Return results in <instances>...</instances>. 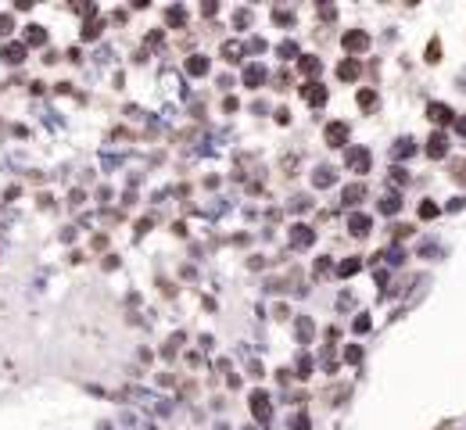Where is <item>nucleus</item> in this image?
<instances>
[{
	"label": "nucleus",
	"mask_w": 466,
	"mask_h": 430,
	"mask_svg": "<svg viewBox=\"0 0 466 430\" xmlns=\"http://www.w3.org/2000/svg\"><path fill=\"white\" fill-rule=\"evenodd\" d=\"M301 97L312 104V108H323V104H327V86L312 79V83H305V86H301Z\"/></svg>",
	"instance_id": "6e6552de"
},
{
	"label": "nucleus",
	"mask_w": 466,
	"mask_h": 430,
	"mask_svg": "<svg viewBox=\"0 0 466 430\" xmlns=\"http://www.w3.org/2000/svg\"><path fill=\"white\" fill-rule=\"evenodd\" d=\"M15 29V22H11V15H0V36H8Z\"/></svg>",
	"instance_id": "79ce46f5"
},
{
	"label": "nucleus",
	"mask_w": 466,
	"mask_h": 430,
	"mask_svg": "<svg viewBox=\"0 0 466 430\" xmlns=\"http://www.w3.org/2000/svg\"><path fill=\"white\" fill-rule=\"evenodd\" d=\"M362 198H366V186H362V183H352V186H344V190H341V201H344V208H355Z\"/></svg>",
	"instance_id": "2eb2a0df"
},
{
	"label": "nucleus",
	"mask_w": 466,
	"mask_h": 430,
	"mask_svg": "<svg viewBox=\"0 0 466 430\" xmlns=\"http://www.w3.org/2000/svg\"><path fill=\"white\" fill-rule=\"evenodd\" d=\"M323 140H327L330 147H344V151H348L352 129H348V122H327V129H323Z\"/></svg>",
	"instance_id": "39448f33"
},
{
	"label": "nucleus",
	"mask_w": 466,
	"mask_h": 430,
	"mask_svg": "<svg viewBox=\"0 0 466 430\" xmlns=\"http://www.w3.org/2000/svg\"><path fill=\"white\" fill-rule=\"evenodd\" d=\"M448 154V136L445 133H431V140H427V158H445Z\"/></svg>",
	"instance_id": "9b49d317"
},
{
	"label": "nucleus",
	"mask_w": 466,
	"mask_h": 430,
	"mask_svg": "<svg viewBox=\"0 0 466 430\" xmlns=\"http://www.w3.org/2000/svg\"><path fill=\"white\" fill-rule=\"evenodd\" d=\"M420 255H438V244H434V241H423V244H420Z\"/></svg>",
	"instance_id": "37998d69"
},
{
	"label": "nucleus",
	"mask_w": 466,
	"mask_h": 430,
	"mask_svg": "<svg viewBox=\"0 0 466 430\" xmlns=\"http://www.w3.org/2000/svg\"><path fill=\"white\" fill-rule=\"evenodd\" d=\"M416 215H420V219H438V215H441V208H438L434 201H420Z\"/></svg>",
	"instance_id": "a878e982"
},
{
	"label": "nucleus",
	"mask_w": 466,
	"mask_h": 430,
	"mask_svg": "<svg viewBox=\"0 0 466 430\" xmlns=\"http://www.w3.org/2000/svg\"><path fill=\"white\" fill-rule=\"evenodd\" d=\"M355 101H359L362 111H373V108H377V90H373V86H362V90L355 93Z\"/></svg>",
	"instance_id": "412c9836"
},
{
	"label": "nucleus",
	"mask_w": 466,
	"mask_h": 430,
	"mask_svg": "<svg viewBox=\"0 0 466 430\" xmlns=\"http://www.w3.org/2000/svg\"><path fill=\"white\" fill-rule=\"evenodd\" d=\"M427 61H431V65H438V61H441V43H438V40L427 43Z\"/></svg>",
	"instance_id": "72a5a7b5"
},
{
	"label": "nucleus",
	"mask_w": 466,
	"mask_h": 430,
	"mask_svg": "<svg viewBox=\"0 0 466 430\" xmlns=\"http://www.w3.org/2000/svg\"><path fill=\"white\" fill-rule=\"evenodd\" d=\"M409 255H405V248L402 244H395V248H387V265H402Z\"/></svg>",
	"instance_id": "cd10ccee"
},
{
	"label": "nucleus",
	"mask_w": 466,
	"mask_h": 430,
	"mask_svg": "<svg viewBox=\"0 0 466 430\" xmlns=\"http://www.w3.org/2000/svg\"><path fill=\"white\" fill-rule=\"evenodd\" d=\"M276 122H280V126H287V122H291V111H287V108H280V111H276Z\"/></svg>",
	"instance_id": "09e8293b"
},
{
	"label": "nucleus",
	"mask_w": 466,
	"mask_h": 430,
	"mask_svg": "<svg viewBox=\"0 0 466 430\" xmlns=\"http://www.w3.org/2000/svg\"><path fill=\"white\" fill-rule=\"evenodd\" d=\"M287 244L294 248V251H308L316 244V229L308 226V222H294L291 229H287Z\"/></svg>",
	"instance_id": "f03ea898"
},
{
	"label": "nucleus",
	"mask_w": 466,
	"mask_h": 430,
	"mask_svg": "<svg viewBox=\"0 0 466 430\" xmlns=\"http://www.w3.org/2000/svg\"><path fill=\"white\" fill-rule=\"evenodd\" d=\"M248 405H251V416H255L262 426L273 419V402H269L265 391H251V395H248Z\"/></svg>",
	"instance_id": "7ed1b4c3"
},
{
	"label": "nucleus",
	"mask_w": 466,
	"mask_h": 430,
	"mask_svg": "<svg viewBox=\"0 0 466 430\" xmlns=\"http://www.w3.org/2000/svg\"><path fill=\"white\" fill-rule=\"evenodd\" d=\"M344 165H348V172L366 176V172H369V165H373L369 147H362V144H348V151H344Z\"/></svg>",
	"instance_id": "f257e3e1"
},
{
	"label": "nucleus",
	"mask_w": 466,
	"mask_h": 430,
	"mask_svg": "<svg viewBox=\"0 0 466 430\" xmlns=\"http://www.w3.org/2000/svg\"><path fill=\"white\" fill-rule=\"evenodd\" d=\"M391 183H395V186H405V183H409V172H405L402 165H395V169H391Z\"/></svg>",
	"instance_id": "c9c22d12"
},
{
	"label": "nucleus",
	"mask_w": 466,
	"mask_h": 430,
	"mask_svg": "<svg viewBox=\"0 0 466 430\" xmlns=\"http://www.w3.org/2000/svg\"><path fill=\"white\" fill-rule=\"evenodd\" d=\"M459 208H466V198H452L448 201V212H459Z\"/></svg>",
	"instance_id": "de8ad7c7"
},
{
	"label": "nucleus",
	"mask_w": 466,
	"mask_h": 430,
	"mask_svg": "<svg viewBox=\"0 0 466 430\" xmlns=\"http://www.w3.org/2000/svg\"><path fill=\"white\" fill-rule=\"evenodd\" d=\"M369 326H373V319H369V316H359V319L352 323V330H355V333H366Z\"/></svg>",
	"instance_id": "58836bf2"
},
{
	"label": "nucleus",
	"mask_w": 466,
	"mask_h": 430,
	"mask_svg": "<svg viewBox=\"0 0 466 430\" xmlns=\"http://www.w3.org/2000/svg\"><path fill=\"white\" fill-rule=\"evenodd\" d=\"M241 54H244V47H241V43H233V40H226V43H222V58H226L229 65H237V61H241Z\"/></svg>",
	"instance_id": "5701e85b"
},
{
	"label": "nucleus",
	"mask_w": 466,
	"mask_h": 430,
	"mask_svg": "<svg viewBox=\"0 0 466 430\" xmlns=\"http://www.w3.org/2000/svg\"><path fill=\"white\" fill-rule=\"evenodd\" d=\"M291 208L294 212H308V208H312V201H308L305 194H298V198H291Z\"/></svg>",
	"instance_id": "e433bc0d"
},
{
	"label": "nucleus",
	"mask_w": 466,
	"mask_h": 430,
	"mask_svg": "<svg viewBox=\"0 0 466 430\" xmlns=\"http://www.w3.org/2000/svg\"><path fill=\"white\" fill-rule=\"evenodd\" d=\"M369 229H373V215H366V212H348V233H352V237H366Z\"/></svg>",
	"instance_id": "0eeeda50"
},
{
	"label": "nucleus",
	"mask_w": 466,
	"mask_h": 430,
	"mask_svg": "<svg viewBox=\"0 0 466 430\" xmlns=\"http://www.w3.org/2000/svg\"><path fill=\"white\" fill-rule=\"evenodd\" d=\"M273 22H276V25H294V11L276 8V11H273Z\"/></svg>",
	"instance_id": "2f4dec72"
},
{
	"label": "nucleus",
	"mask_w": 466,
	"mask_h": 430,
	"mask_svg": "<svg viewBox=\"0 0 466 430\" xmlns=\"http://www.w3.org/2000/svg\"><path fill=\"white\" fill-rule=\"evenodd\" d=\"M215 11H219V4H201V15H205V18H212Z\"/></svg>",
	"instance_id": "8fccbe9b"
},
{
	"label": "nucleus",
	"mask_w": 466,
	"mask_h": 430,
	"mask_svg": "<svg viewBox=\"0 0 466 430\" xmlns=\"http://www.w3.org/2000/svg\"><path fill=\"white\" fill-rule=\"evenodd\" d=\"M352 305H355L352 294H341V298H337V308H341V312H344V308H352Z\"/></svg>",
	"instance_id": "49530a36"
},
{
	"label": "nucleus",
	"mask_w": 466,
	"mask_h": 430,
	"mask_svg": "<svg viewBox=\"0 0 466 430\" xmlns=\"http://www.w3.org/2000/svg\"><path fill=\"white\" fill-rule=\"evenodd\" d=\"M459 90H466V75H459Z\"/></svg>",
	"instance_id": "5fc2aeb1"
},
{
	"label": "nucleus",
	"mask_w": 466,
	"mask_h": 430,
	"mask_svg": "<svg viewBox=\"0 0 466 430\" xmlns=\"http://www.w3.org/2000/svg\"><path fill=\"white\" fill-rule=\"evenodd\" d=\"M369 32L366 29H348L344 36H341V47L348 51V54H362V51H369Z\"/></svg>",
	"instance_id": "20e7f679"
},
{
	"label": "nucleus",
	"mask_w": 466,
	"mask_h": 430,
	"mask_svg": "<svg viewBox=\"0 0 466 430\" xmlns=\"http://www.w3.org/2000/svg\"><path fill=\"white\" fill-rule=\"evenodd\" d=\"M455 133H459V136H466V115H462V119H455Z\"/></svg>",
	"instance_id": "864d4df0"
},
{
	"label": "nucleus",
	"mask_w": 466,
	"mask_h": 430,
	"mask_svg": "<svg viewBox=\"0 0 466 430\" xmlns=\"http://www.w3.org/2000/svg\"><path fill=\"white\" fill-rule=\"evenodd\" d=\"M244 51H248V54H265V40H262V36H251Z\"/></svg>",
	"instance_id": "f704fd0d"
},
{
	"label": "nucleus",
	"mask_w": 466,
	"mask_h": 430,
	"mask_svg": "<svg viewBox=\"0 0 466 430\" xmlns=\"http://www.w3.org/2000/svg\"><path fill=\"white\" fill-rule=\"evenodd\" d=\"M337 183V172L330 169V165H319L316 172H312V186H319V190H327V186H334Z\"/></svg>",
	"instance_id": "dca6fc26"
},
{
	"label": "nucleus",
	"mask_w": 466,
	"mask_h": 430,
	"mask_svg": "<svg viewBox=\"0 0 466 430\" xmlns=\"http://www.w3.org/2000/svg\"><path fill=\"white\" fill-rule=\"evenodd\" d=\"M312 272H316V276H330V272H334V262H330L327 255H319L316 265H312Z\"/></svg>",
	"instance_id": "c85d7f7f"
},
{
	"label": "nucleus",
	"mask_w": 466,
	"mask_h": 430,
	"mask_svg": "<svg viewBox=\"0 0 466 430\" xmlns=\"http://www.w3.org/2000/svg\"><path fill=\"white\" fill-rule=\"evenodd\" d=\"M276 54H280L284 61H291V58H301V51H298V43H294V40H284V43L276 47Z\"/></svg>",
	"instance_id": "b1692460"
},
{
	"label": "nucleus",
	"mask_w": 466,
	"mask_h": 430,
	"mask_svg": "<svg viewBox=\"0 0 466 430\" xmlns=\"http://www.w3.org/2000/svg\"><path fill=\"white\" fill-rule=\"evenodd\" d=\"M165 22H169V25H187V11L176 4V8H169V11H165Z\"/></svg>",
	"instance_id": "bb28decb"
},
{
	"label": "nucleus",
	"mask_w": 466,
	"mask_h": 430,
	"mask_svg": "<svg viewBox=\"0 0 466 430\" xmlns=\"http://www.w3.org/2000/svg\"><path fill=\"white\" fill-rule=\"evenodd\" d=\"M377 212H380V215H398V212H402V194H398V190L384 194L380 205H377Z\"/></svg>",
	"instance_id": "f8f14e48"
},
{
	"label": "nucleus",
	"mask_w": 466,
	"mask_h": 430,
	"mask_svg": "<svg viewBox=\"0 0 466 430\" xmlns=\"http://www.w3.org/2000/svg\"><path fill=\"white\" fill-rule=\"evenodd\" d=\"M373 280H377V283L384 287V283H387V269H377V272H373Z\"/></svg>",
	"instance_id": "603ef678"
},
{
	"label": "nucleus",
	"mask_w": 466,
	"mask_h": 430,
	"mask_svg": "<svg viewBox=\"0 0 466 430\" xmlns=\"http://www.w3.org/2000/svg\"><path fill=\"white\" fill-rule=\"evenodd\" d=\"M362 269V258L359 255H352V258H344L341 265H337V272H341V276H355V272Z\"/></svg>",
	"instance_id": "4be33fe9"
},
{
	"label": "nucleus",
	"mask_w": 466,
	"mask_h": 430,
	"mask_svg": "<svg viewBox=\"0 0 466 430\" xmlns=\"http://www.w3.org/2000/svg\"><path fill=\"white\" fill-rule=\"evenodd\" d=\"M179 344H183V333H172V337H169V344L162 348V355H165V359H172V355H176V348H179Z\"/></svg>",
	"instance_id": "473e14b6"
},
{
	"label": "nucleus",
	"mask_w": 466,
	"mask_h": 430,
	"mask_svg": "<svg viewBox=\"0 0 466 430\" xmlns=\"http://www.w3.org/2000/svg\"><path fill=\"white\" fill-rule=\"evenodd\" d=\"M391 154H395V162H402V158H412V154H416V140H412V136H402V140H395Z\"/></svg>",
	"instance_id": "a211bd4d"
},
{
	"label": "nucleus",
	"mask_w": 466,
	"mask_h": 430,
	"mask_svg": "<svg viewBox=\"0 0 466 430\" xmlns=\"http://www.w3.org/2000/svg\"><path fill=\"white\" fill-rule=\"evenodd\" d=\"M427 119L438 122V126H448V122H452V108L441 104V101H431V104H427Z\"/></svg>",
	"instance_id": "9d476101"
},
{
	"label": "nucleus",
	"mask_w": 466,
	"mask_h": 430,
	"mask_svg": "<svg viewBox=\"0 0 466 430\" xmlns=\"http://www.w3.org/2000/svg\"><path fill=\"white\" fill-rule=\"evenodd\" d=\"M25 43H4V47H0V58H4L8 65H22L25 61Z\"/></svg>",
	"instance_id": "4468645a"
},
{
	"label": "nucleus",
	"mask_w": 466,
	"mask_h": 430,
	"mask_svg": "<svg viewBox=\"0 0 466 430\" xmlns=\"http://www.w3.org/2000/svg\"><path fill=\"white\" fill-rule=\"evenodd\" d=\"M298 72H305V75H319V72H323V58H316V54H301V58H298Z\"/></svg>",
	"instance_id": "f3484780"
},
{
	"label": "nucleus",
	"mask_w": 466,
	"mask_h": 430,
	"mask_svg": "<svg viewBox=\"0 0 466 430\" xmlns=\"http://www.w3.org/2000/svg\"><path fill=\"white\" fill-rule=\"evenodd\" d=\"M359 72H362V68H359V61H355V58H344V61L337 65V75H341L344 83H348V79H359Z\"/></svg>",
	"instance_id": "aec40b11"
},
{
	"label": "nucleus",
	"mask_w": 466,
	"mask_h": 430,
	"mask_svg": "<svg viewBox=\"0 0 466 430\" xmlns=\"http://www.w3.org/2000/svg\"><path fill=\"white\" fill-rule=\"evenodd\" d=\"M248 22H251V11H244V8H241V11H233V25H241V29H244Z\"/></svg>",
	"instance_id": "ea45409f"
},
{
	"label": "nucleus",
	"mask_w": 466,
	"mask_h": 430,
	"mask_svg": "<svg viewBox=\"0 0 466 430\" xmlns=\"http://www.w3.org/2000/svg\"><path fill=\"white\" fill-rule=\"evenodd\" d=\"M344 362L359 366V362H362V348H359V344H348V348H344Z\"/></svg>",
	"instance_id": "7c9ffc66"
},
{
	"label": "nucleus",
	"mask_w": 466,
	"mask_h": 430,
	"mask_svg": "<svg viewBox=\"0 0 466 430\" xmlns=\"http://www.w3.org/2000/svg\"><path fill=\"white\" fill-rule=\"evenodd\" d=\"M248 373H251V376H265V369H262V362H251V366H248Z\"/></svg>",
	"instance_id": "3c124183"
},
{
	"label": "nucleus",
	"mask_w": 466,
	"mask_h": 430,
	"mask_svg": "<svg viewBox=\"0 0 466 430\" xmlns=\"http://www.w3.org/2000/svg\"><path fill=\"white\" fill-rule=\"evenodd\" d=\"M294 337H298V344H312V337H316V323L308 319V316H298V319H294Z\"/></svg>",
	"instance_id": "1a4fd4ad"
},
{
	"label": "nucleus",
	"mask_w": 466,
	"mask_h": 430,
	"mask_svg": "<svg viewBox=\"0 0 466 430\" xmlns=\"http://www.w3.org/2000/svg\"><path fill=\"white\" fill-rule=\"evenodd\" d=\"M183 68H187V75H198V79H201V75H208V68H212V61H208L205 54H190Z\"/></svg>",
	"instance_id": "ddd939ff"
},
{
	"label": "nucleus",
	"mask_w": 466,
	"mask_h": 430,
	"mask_svg": "<svg viewBox=\"0 0 466 430\" xmlns=\"http://www.w3.org/2000/svg\"><path fill=\"white\" fill-rule=\"evenodd\" d=\"M47 43V29L43 25H29L25 29V47H43Z\"/></svg>",
	"instance_id": "6ab92c4d"
},
{
	"label": "nucleus",
	"mask_w": 466,
	"mask_h": 430,
	"mask_svg": "<svg viewBox=\"0 0 466 430\" xmlns=\"http://www.w3.org/2000/svg\"><path fill=\"white\" fill-rule=\"evenodd\" d=\"M291 430H312V423H308V416H305V412H298V416L291 419Z\"/></svg>",
	"instance_id": "4c0bfd02"
},
{
	"label": "nucleus",
	"mask_w": 466,
	"mask_h": 430,
	"mask_svg": "<svg viewBox=\"0 0 466 430\" xmlns=\"http://www.w3.org/2000/svg\"><path fill=\"white\" fill-rule=\"evenodd\" d=\"M241 79H244V86H248V90H258V86L269 79V72H265V65H262V61H251V65H244V75H241Z\"/></svg>",
	"instance_id": "423d86ee"
},
{
	"label": "nucleus",
	"mask_w": 466,
	"mask_h": 430,
	"mask_svg": "<svg viewBox=\"0 0 466 430\" xmlns=\"http://www.w3.org/2000/svg\"><path fill=\"white\" fill-rule=\"evenodd\" d=\"M101 29H104L101 22H86V25H83V40H86V43H94L97 36H101Z\"/></svg>",
	"instance_id": "c756f323"
},
{
	"label": "nucleus",
	"mask_w": 466,
	"mask_h": 430,
	"mask_svg": "<svg viewBox=\"0 0 466 430\" xmlns=\"http://www.w3.org/2000/svg\"><path fill=\"white\" fill-rule=\"evenodd\" d=\"M294 369H298V376L305 380V376H312V369H316V366H312V359H308L305 351H301V355H298V362H294Z\"/></svg>",
	"instance_id": "393cba45"
},
{
	"label": "nucleus",
	"mask_w": 466,
	"mask_h": 430,
	"mask_svg": "<svg viewBox=\"0 0 466 430\" xmlns=\"http://www.w3.org/2000/svg\"><path fill=\"white\" fill-rule=\"evenodd\" d=\"M222 108H226V115H233V111H237L241 104H237V97H226V101H222Z\"/></svg>",
	"instance_id": "c03bdc74"
},
{
	"label": "nucleus",
	"mask_w": 466,
	"mask_h": 430,
	"mask_svg": "<svg viewBox=\"0 0 466 430\" xmlns=\"http://www.w3.org/2000/svg\"><path fill=\"white\" fill-rule=\"evenodd\" d=\"M319 18H323V22H334V18H337V8L323 4V8H319Z\"/></svg>",
	"instance_id": "a19ab883"
},
{
	"label": "nucleus",
	"mask_w": 466,
	"mask_h": 430,
	"mask_svg": "<svg viewBox=\"0 0 466 430\" xmlns=\"http://www.w3.org/2000/svg\"><path fill=\"white\" fill-rule=\"evenodd\" d=\"M61 241H65V244L75 241V226H65V229H61Z\"/></svg>",
	"instance_id": "a18cd8bd"
}]
</instances>
